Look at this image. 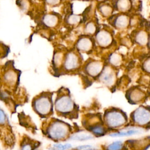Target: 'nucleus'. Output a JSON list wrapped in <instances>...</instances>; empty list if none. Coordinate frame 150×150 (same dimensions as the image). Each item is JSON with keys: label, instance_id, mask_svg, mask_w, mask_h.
I'll use <instances>...</instances> for the list:
<instances>
[{"label": "nucleus", "instance_id": "obj_1", "mask_svg": "<svg viewBox=\"0 0 150 150\" xmlns=\"http://www.w3.org/2000/svg\"><path fill=\"white\" fill-rule=\"evenodd\" d=\"M53 106L60 116L69 119L78 117L79 106L71 98L70 92L67 88L62 87L57 90Z\"/></svg>", "mask_w": 150, "mask_h": 150}, {"label": "nucleus", "instance_id": "obj_2", "mask_svg": "<svg viewBox=\"0 0 150 150\" xmlns=\"http://www.w3.org/2000/svg\"><path fill=\"white\" fill-rule=\"evenodd\" d=\"M53 93L43 91L35 97L32 102L34 111L42 118H46L53 114Z\"/></svg>", "mask_w": 150, "mask_h": 150}, {"label": "nucleus", "instance_id": "obj_3", "mask_svg": "<svg viewBox=\"0 0 150 150\" xmlns=\"http://www.w3.org/2000/svg\"><path fill=\"white\" fill-rule=\"evenodd\" d=\"M128 121L126 113L122 110L116 107L106 109L103 115L105 125L111 129H116L124 126Z\"/></svg>", "mask_w": 150, "mask_h": 150}, {"label": "nucleus", "instance_id": "obj_4", "mask_svg": "<svg viewBox=\"0 0 150 150\" xmlns=\"http://www.w3.org/2000/svg\"><path fill=\"white\" fill-rule=\"evenodd\" d=\"M70 130V126L67 123L57 119H53L49 124L46 133L50 138L59 140L67 137Z\"/></svg>", "mask_w": 150, "mask_h": 150}, {"label": "nucleus", "instance_id": "obj_5", "mask_svg": "<svg viewBox=\"0 0 150 150\" xmlns=\"http://www.w3.org/2000/svg\"><path fill=\"white\" fill-rule=\"evenodd\" d=\"M82 63V58L76 49L66 52L64 57L62 69L66 72L73 71L79 69Z\"/></svg>", "mask_w": 150, "mask_h": 150}, {"label": "nucleus", "instance_id": "obj_6", "mask_svg": "<svg viewBox=\"0 0 150 150\" xmlns=\"http://www.w3.org/2000/svg\"><path fill=\"white\" fill-rule=\"evenodd\" d=\"M132 122L137 125L146 126L150 121V110L149 106L140 105L130 114Z\"/></svg>", "mask_w": 150, "mask_h": 150}, {"label": "nucleus", "instance_id": "obj_7", "mask_svg": "<svg viewBox=\"0 0 150 150\" xmlns=\"http://www.w3.org/2000/svg\"><path fill=\"white\" fill-rule=\"evenodd\" d=\"M98 80L108 87L114 86L117 80V73L111 66L105 65L98 76Z\"/></svg>", "mask_w": 150, "mask_h": 150}, {"label": "nucleus", "instance_id": "obj_8", "mask_svg": "<svg viewBox=\"0 0 150 150\" xmlns=\"http://www.w3.org/2000/svg\"><path fill=\"white\" fill-rule=\"evenodd\" d=\"M125 97L130 104H137L145 100L146 93L139 87L134 86L131 87L126 91Z\"/></svg>", "mask_w": 150, "mask_h": 150}, {"label": "nucleus", "instance_id": "obj_9", "mask_svg": "<svg viewBox=\"0 0 150 150\" xmlns=\"http://www.w3.org/2000/svg\"><path fill=\"white\" fill-rule=\"evenodd\" d=\"M95 35L96 42L100 47L106 48L112 44L113 36L112 33L107 29H100L97 31Z\"/></svg>", "mask_w": 150, "mask_h": 150}, {"label": "nucleus", "instance_id": "obj_10", "mask_svg": "<svg viewBox=\"0 0 150 150\" xmlns=\"http://www.w3.org/2000/svg\"><path fill=\"white\" fill-rule=\"evenodd\" d=\"M104 65L103 62L90 59L84 65V72L89 76L96 78L98 77L103 69Z\"/></svg>", "mask_w": 150, "mask_h": 150}, {"label": "nucleus", "instance_id": "obj_11", "mask_svg": "<svg viewBox=\"0 0 150 150\" xmlns=\"http://www.w3.org/2000/svg\"><path fill=\"white\" fill-rule=\"evenodd\" d=\"M94 45V40L91 36L84 35L81 36L77 40L75 49L79 53H88L92 50Z\"/></svg>", "mask_w": 150, "mask_h": 150}, {"label": "nucleus", "instance_id": "obj_12", "mask_svg": "<svg viewBox=\"0 0 150 150\" xmlns=\"http://www.w3.org/2000/svg\"><path fill=\"white\" fill-rule=\"evenodd\" d=\"M111 24L118 29H124L129 24V18L125 13H118L112 16Z\"/></svg>", "mask_w": 150, "mask_h": 150}, {"label": "nucleus", "instance_id": "obj_13", "mask_svg": "<svg viewBox=\"0 0 150 150\" xmlns=\"http://www.w3.org/2000/svg\"><path fill=\"white\" fill-rule=\"evenodd\" d=\"M59 17L55 13H47L43 15L42 18L43 23L50 28H55L59 22Z\"/></svg>", "mask_w": 150, "mask_h": 150}, {"label": "nucleus", "instance_id": "obj_14", "mask_svg": "<svg viewBox=\"0 0 150 150\" xmlns=\"http://www.w3.org/2000/svg\"><path fill=\"white\" fill-rule=\"evenodd\" d=\"M66 52H63L62 50H59L54 52L52 60V64L56 70L60 69V67L62 69Z\"/></svg>", "mask_w": 150, "mask_h": 150}, {"label": "nucleus", "instance_id": "obj_15", "mask_svg": "<svg viewBox=\"0 0 150 150\" xmlns=\"http://www.w3.org/2000/svg\"><path fill=\"white\" fill-rule=\"evenodd\" d=\"M135 41L141 46H145L149 43V34L144 30L138 31L135 35Z\"/></svg>", "mask_w": 150, "mask_h": 150}, {"label": "nucleus", "instance_id": "obj_16", "mask_svg": "<svg viewBox=\"0 0 150 150\" xmlns=\"http://www.w3.org/2000/svg\"><path fill=\"white\" fill-rule=\"evenodd\" d=\"M131 5L132 3L129 0H120L115 2L114 7L118 11L124 13L125 12H127L130 10Z\"/></svg>", "mask_w": 150, "mask_h": 150}, {"label": "nucleus", "instance_id": "obj_17", "mask_svg": "<svg viewBox=\"0 0 150 150\" xmlns=\"http://www.w3.org/2000/svg\"><path fill=\"white\" fill-rule=\"evenodd\" d=\"M98 11L104 17H110L113 13L114 8L110 4L103 3L98 5Z\"/></svg>", "mask_w": 150, "mask_h": 150}, {"label": "nucleus", "instance_id": "obj_18", "mask_svg": "<svg viewBox=\"0 0 150 150\" xmlns=\"http://www.w3.org/2000/svg\"><path fill=\"white\" fill-rule=\"evenodd\" d=\"M18 75L19 74L16 71L10 70L4 75V79L8 83L13 85L17 83V81L19 79Z\"/></svg>", "mask_w": 150, "mask_h": 150}, {"label": "nucleus", "instance_id": "obj_19", "mask_svg": "<svg viewBox=\"0 0 150 150\" xmlns=\"http://www.w3.org/2000/svg\"><path fill=\"white\" fill-rule=\"evenodd\" d=\"M108 60L112 67H118L121 64L122 57L118 53L114 52L109 56Z\"/></svg>", "mask_w": 150, "mask_h": 150}, {"label": "nucleus", "instance_id": "obj_20", "mask_svg": "<svg viewBox=\"0 0 150 150\" xmlns=\"http://www.w3.org/2000/svg\"><path fill=\"white\" fill-rule=\"evenodd\" d=\"M84 32L87 35L91 36L97 32V26L93 21H90L86 23L84 28Z\"/></svg>", "mask_w": 150, "mask_h": 150}, {"label": "nucleus", "instance_id": "obj_21", "mask_svg": "<svg viewBox=\"0 0 150 150\" xmlns=\"http://www.w3.org/2000/svg\"><path fill=\"white\" fill-rule=\"evenodd\" d=\"M81 20V18L80 15H75V14H70L66 18V22L67 23L71 25H77L80 22Z\"/></svg>", "mask_w": 150, "mask_h": 150}, {"label": "nucleus", "instance_id": "obj_22", "mask_svg": "<svg viewBox=\"0 0 150 150\" xmlns=\"http://www.w3.org/2000/svg\"><path fill=\"white\" fill-rule=\"evenodd\" d=\"M139 132L138 130L137 129H131L128 130L127 131H122L120 132L114 133L112 134H110V136L111 137H124V136H129L135 134H137Z\"/></svg>", "mask_w": 150, "mask_h": 150}, {"label": "nucleus", "instance_id": "obj_23", "mask_svg": "<svg viewBox=\"0 0 150 150\" xmlns=\"http://www.w3.org/2000/svg\"><path fill=\"white\" fill-rule=\"evenodd\" d=\"M93 137L87 134H77L70 137L71 139L77 141H86L92 139Z\"/></svg>", "mask_w": 150, "mask_h": 150}, {"label": "nucleus", "instance_id": "obj_24", "mask_svg": "<svg viewBox=\"0 0 150 150\" xmlns=\"http://www.w3.org/2000/svg\"><path fill=\"white\" fill-rule=\"evenodd\" d=\"M89 129L95 135H102L105 132V129L102 124H100L89 128Z\"/></svg>", "mask_w": 150, "mask_h": 150}, {"label": "nucleus", "instance_id": "obj_25", "mask_svg": "<svg viewBox=\"0 0 150 150\" xmlns=\"http://www.w3.org/2000/svg\"><path fill=\"white\" fill-rule=\"evenodd\" d=\"M71 147V145L70 144H56L53 145L52 148V150H67Z\"/></svg>", "mask_w": 150, "mask_h": 150}, {"label": "nucleus", "instance_id": "obj_26", "mask_svg": "<svg viewBox=\"0 0 150 150\" xmlns=\"http://www.w3.org/2000/svg\"><path fill=\"white\" fill-rule=\"evenodd\" d=\"M122 147V142L121 141H118L114 142L113 143L110 144L108 147V150H120Z\"/></svg>", "mask_w": 150, "mask_h": 150}, {"label": "nucleus", "instance_id": "obj_27", "mask_svg": "<svg viewBox=\"0 0 150 150\" xmlns=\"http://www.w3.org/2000/svg\"><path fill=\"white\" fill-rule=\"evenodd\" d=\"M149 61H150L149 57H148V58L146 59H145V60L144 61V62L142 64L143 69L148 73H149V65H150Z\"/></svg>", "mask_w": 150, "mask_h": 150}, {"label": "nucleus", "instance_id": "obj_28", "mask_svg": "<svg viewBox=\"0 0 150 150\" xmlns=\"http://www.w3.org/2000/svg\"><path fill=\"white\" fill-rule=\"evenodd\" d=\"M6 115L4 111L0 108V124H4L6 122Z\"/></svg>", "mask_w": 150, "mask_h": 150}, {"label": "nucleus", "instance_id": "obj_29", "mask_svg": "<svg viewBox=\"0 0 150 150\" xmlns=\"http://www.w3.org/2000/svg\"><path fill=\"white\" fill-rule=\"evenodd\" d=\"M21 150H32V146L30 144H25L22 146Z\"/></svg>", "mask_w": 150, "mask_h": 150}, {"label": "nucleus", "instance_id": "obj_30", "mask_svg": "<svg viewBox=\"0 0 150 150\" xmlns=\"http://www.w3.org/2000/svg\"><path fill=\"white\" fill-rule=\"evenodd\" d=\"M46 2L49 4L50 5H55L59 4L60 2V1H46Z\"/></svg>", "mask_w": 150, "mask_h": 150}, {"label": "nucleus", "instance_id": "obj_31", "mask_svg": "<svg viewBox=\"0 0 150 150\" xmlns=\"http://www.w3.org/2000/svg\"><path fill=\"white\" fill-rule=\"evenodd\" d=\"M91 146L90 145H81V146H79L77 147V149H79V150H84V149H87L88 148H91Z\"/></svg>", "mask_w": 150, "mask_h": 150}, {"label": "nucleus", "instance_id": "obj_32", "mask_svg": "<svg viewBox=\"0 0 150 150\" xmlns=\"http://www.w3.org/2000/svg\"><path fill=\"white\" fill-rule=\"evenodd\" d=\"M84 150H97V149H94V148H88V149H84Z\"/></svg>", "mask_w": 150, "mask_h": 150}]
</instances>
